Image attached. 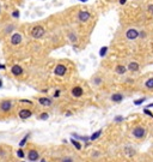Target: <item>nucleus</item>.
Listing matches in <instances>:
<instances>
[{
    "label": "nucleus",
    "instance_id": "obj_1",
    "mask_svg": "<svg viewBox=\"0 0 153 162\" xmlns=\"http://www.w3.org/2000/svg\"><path fill=\"white\" fill-rule=\"evenodd\" d=\"M13 108V102L11 100H2L0 101V112L1 113H10Z\"/></svg>",
    "mask_w": 153,
    "mask_h": 162
},
{
    "label": "nucleus",
    "instance_id": "obj_2",
    "mask_svg": "<svg viewBox=\"0 0 153 162\" xmlns=\"http://www.w3.org/2000/svg\"><path fill=\"white\" fill-rule=\"evenodd\" d=\"M30 34L33 38H41V37H43V36H44V34H46V29H44L42 25H36V27H33V28L31 29Z\"/></svg>",
    "mask_w": 153,
    "mask_h": 162
},
{
    "label": "nucleus",
    "instance_id": "obj_3",
    "mask_svg": "<svg viewBox=\"0 0 153 162\" xmlns=\"http://www.w3.org/2000/svg\"><path fill=\"white\" fill-rule=\"evenodd\" d=\"M22 40H23V37H22V35L19 32H13L11 35V37H10V43L12 46H18V45L22 43Z\"/></svg>",
    "mask_w": 153,
    "mask_h": 162
},
{
    "label": "nucleus",
    "instance_id": "obj_4",
    "mask_svg": "<svg viewBox=\"0 0 153 162\" xmlns=\"http://www.w3.org/2000/svg\"><path fill=\"white\" fill-rule=\"evenodd\" d=\"M27 157H28V160L30 162H36L40 160V153L36 149H30L27 153Z\"/></svg>",
    "mask_w": 153,
    "mask_h": 162
},
{
    "label": "nucleus",
    "instance_id": "obj_5",
    "mask_svg": "<svg viewBox=\"0 0 153 162\" xmlns=\"http://www.w3.org/2000/svg\"><path fill=\"white\" fill-rule=\"evenodd\" d=\"M10 151H11V148L7 149V147L0 145V160H7L10 157Z\"/></svg>",
    "mask_w": 153,
    "mask_h": 162
},
{
    "label": "nucleus",
    "instance_id": "obj_6",
    "mask_svg": "<svg viewBox=\"0 0 153 162\" xmlns=\"http://www.w3.org/2000/svg\"><path fill=\"white\" fill-rule=\"evenodd\" d=\"M31 115H32V112H31L30 109H28V108H22V109H19V112H18V117H19L21 119H23V120L29 119Z\"/></svg>",
    "mask_w": 153,
    "mask_h": 162
},
{
    "label": "nucleus",
    "instance_id": "obj_7",
    "mask_svg": "<svg viewBox=\"0 0 153 162\" xmlns=\"http://www.w3.org/2000/svg\"><path fill=\"white\" fill-rule=\"evenodd\" d=\"M66 72H67V67L62 64L56 65V66H55V68H54V73H55L56 76H59V77L65 76V74H66Z\"/></svg>",
    "mask_w": 153,
    "mask_h": 162
},
{
    "label": "nucleus",
    "instance_id": "obj_8",
    "mask_svg": "<svg viewBox=\"0 0 153 162\" xmlns=\"http://www.w3.org/2000/svg\"><path fill=\"white\" fill-rule=\"evenodd\" d=\"M145 133H146V131L144 127H141V126H138V127H135V129L133 130V132H132V134L135 137V138H138V139H140V138H142L144 136H145Z\"/></svg>",
    "mask_w": 153,
    "mask_h": 162
},
{
    "label": "nucleus",
    "instance_id": "obj_9",
    "mask_svg": "<svg viewBox=\"0 0 153 162\" xmlns=\"http://www.w3.org/2000/svg\"><path fill=\"white\" fill-rule=\"evenodd\" d=\"M90 17H91V15H90V12L89 11H84V10H81V11H79V13H78V19L80 21V22H88L89 19H90Z\"/></svg>",
    "mask_w": 153,
    "mask_h": 162
},
{
    "label": "nucleus",
    "instance_id": "obj_10",
    "mask_svg": "<svg viewBox=\"0 0 153 162\" xmlns=\"http://www.w3.org/2000/svg\"><path fill=\"white\" fill-rule=\"evenodd\" d=\"M139 35H140L139 31H138L136 29H134V28L128 29L127 32H126V37H127L128 40H135V38H138V36H139Z\"/></svg>",
    "mask_w": 153,
    "mask_h": 162
},
{
    "label": "nucleus",
    "instance_id": "obj_11",
    "mask_svg": "<svg viewBox=\"0 0 153 162\" xmlns=\"http://www.w3.org/2000/svg\"><path fill=\"white\" fill-rule=\"evenodd\" d=\"M23 67L21 66V65H13L12 67H11V73L13 74V76H16V77H18V76H22L23 74Z\"/></svg>",
    "mask_w": 153,
    "mask_h": 162
},
{
    "label": "nucleus",
    "instance_id": "obj_12",
    "mask_svg": "<svg viewBox=\"0 0 153 162\" xmlns=\"http://www.w3.org/2000/svg\"><path fill=\"white\" fill-rule=\"evenodd\" d=\"M38 102H40V104H42V106H44V107H49V106H52V103H53L52 98H49V97H40V98H38Z\"/></svg>",
    "mask_w": 153,
    "mask_h": 162
},
{
    "label": "nucleus",
    "instance_id": "obj_13",
    "mask_svg": "<svg viewBox=\"0 0 153 162\" xmlns=\"http://www.w3.org/2000/svg\"><path fill=\"white\" fill-rule=\"evenodd\" d=\"M83 94H84V90H83L81 87H74L72 89V95L74 97H81Z\"/></svg>",
    "mask_w": 153,
    "mask_h": 162
},
{
    "label": "nucleus",
    "instance_id": "obj_14",
    "mask_svg": "<svg viewBox=\"0 0 153 162\" xmlns=\"http://www.w3.org/2000/svg\"><path fill=\"white\" fill-rule=\"evenodd\" d=\"M128 70H129V71H133V72L138 71V70H139V64H138V63H135V61L129 63V65H128Z\"/></svg>",
    "mask_w": 153,
    "mask_h": 162
},
{
    "label": "nucleus",
    "instance_id": "obj_15",
    "mask_svg": "<svg viewBox=\"0 0 153 162\" xmlns=\"http://www.w3.org/2000/svg\"><path fill=\"white\" fill-rule=\"evenodd\" d=\"M122 100H123L122 94H113L111 95V101H114V102H121Z\"/></svg>",
    "mask_w": 153,
    "mask_h": 162
},
{
    "label": "nucleus",
    "instance_id": "obj_16",
    "mask_svg": "<svg viewBox=\"0 0 153 162\" xmlns=\"http://www.w3.org/2000/svg\"><path fill=\"white\" fill-rule=\"evenodd\" d=\"M115 71H116V73H119V74H123V73H126L127 68H126L124 66H122V65H117L116 68H115Z\"/></svg>",
    "mask_w": 153,
    "mask_h": 162
},
{
    "label": "nucleus",
    "instance_id": "obj_17",
    "mask_svg": "<svg viewBox=\"0 0 153 162\" xmlns=\"http://www.w3.org/2000/svg\"><path fill=\"white\" fill-rule=\"evenodd\" d=\"M145 87H146L147 89H153V78H150V79L146 81Z\"/></svg>",
    "mask_w": 153,
    "mask_h": 162
},
{
    "label": "nucleus",
    "instance_id": "obj_18",
    "mask_svg": "<svg viewBox=\"0 0 153 162\" xmlns=\"http://www.w3.org/2000/svg\"><path fill=\"white\" fill-rule=\"evenodd\" d=\"M102 134V130H99V131H97V132H94L93 134L91 136V141H94V139H97L99 136Z\"/></svg>",
    "mask_w": 153,
    "mask_h": 162
},
{
    "label": "nucleus",
    "instance_id": "obj_19",
    "mask_svg": "<svg viewBox=\"0 0 153 162\" xmlns=\"http://www.w3.org/2000/svg\"><path fill=\"white\" fill-rule=\"evenodd\" d=\"M107 51H108V47H102L100 51H99V55L100 57H104L107 54Z\"/></svg>",
    "mask_w": 153,
    "mask_h": 162
},
{
    "label": "nucleus",
    "instance_id": "obj_20",
    "mask_svg": "<svg viewBox=\"0 0 153 162\" xmlns=\"http://www.w3.org/2000/svg\"><path fill=\"white\" fill-rule=\"evenodd\" d=\"M28 138H29V134H28V136H25V137H24V138H23V139L21 141V143H19V147H21V148H23V147L25 145V143H27Z\"/></svg>",
    "mask_w": 153,
    "mask_h": 162
},
{
    "label": "nucleus",
    "instance_id": "obj_21",
    "mask_svg": "<svg viewBox=\"0 0 153 162\" xmlns=\"http://www.w3.org/2000/svg\"><path fill=\"white\" fill-rule=\"evenodd\" d=\"M49 118V114L48 113H42L40 117H38V119H41V120H47Z\"/></svg>",
    "mask_w": 153,
    "mask_h": 162
},
{
    "label": "nucleus",
    "instance_id": "obj_22",
    "mask_svg": "<svg viewBox=\"0 0 153 162\" xmlns=\"http://www.w3.org/2000/svg\"><path fill=\"white\" fill-rule=\"evenodd\" d=\"M68 37H69V40H71L72 42H77V36H74V34H73V32H69Z\"/></svg>",
    "mask_w": 153,
    "mask_h": 162
},
{
    "label": "nucleus",
    "instance_id": "obj_23",
    "mask_svg": "<svg viewBox=\"0 0 153 162\" xmlns=\"http://www.w3.org/2000/svg\"><path fill=\"white\" fill-rule=\"evenodd\" d=\"M17 156H18V157H21V159H23V157L25 156V154H24L23 149H19V150L17 151Z\"/></svg>",
    "mask_w": 153,
    "mask_h": 162
},
{
    "label": "nucleus",
    "instance_id": "obj_24",
    "mask_svg": "<svg viewBox=\"0 0 153 162\" xmlns=\"http://www.w3.org/2000/svg\"><path fill=\"white\" fill-rule=\"evenodd\" d=\"M61 162H74V160H73V157H71V156H66V157L62 159Z\"/></svg>",
    "mask_w": 153,
    "mask_h": 162
},
{
    "label": "nucleus",
    "instance_id": "obj_25",
    "mask_svg": "<svg viewBox=\"0 0 153 162\" xmlns=\"http://www.w3.org/2000/svg\"><path fill=\"white\" fill-rule=\"evenodd\" d=\"M12 17H13V18H18V17H19V11H18V10H14V11L12 12Z\"/></svg>",
    "mask_w": 153,
    "mask_h": 162
},
{
    "label": "nucleus",
    "instance_id": "obj_26",
    "mask_svg": "<svg viewBox=\"0 0 153 162\" xmlns=\"http://www.w3.org/2000/svg\"><path fill=\"white\" fill-rule=\"evenodd\" d=\"M72 143L74 144V147H75V148L78 149V150H79V149H81V145H80V144H79L78 142H75V141H72Z\"/></svg>",
    "mask_w": 153,
    "mask_h": 162
},
{
    "label": "nucleus",
    "instance_id": "obj_27",
    "mask_svg": "<svg viewBox=\"0 0 153 162\" xmlns=\"http://www.w3.org/2000/svg\"><path fill=\"white\" fill-rule=\"evenodd\" d=\"M144 101H145V97H144V98H139V100H136V101H135L134 103H135V104L138 106V104H141V103H142Z\"/></svg>",
    "mask_w": 153,
    "mask_h": 162
},
{
    "label": "nucleus",
    "instance_id": "obj_28",
    "mask_svg": "<svg viewBox=\"0 0 153 162\" xmlns=\"http://www.w3.org/2000/svg\"><path fill=\"white\" fill-rule=\"evenodd\" d=\"M147 10H148V12H150V13H152L153 15V4H151V5L147 7Z\"/></svg>",
    "mask_w": 153,
    "mask_h": 162
},
{
    "label": "nucleus",
    "instance_id": "obj_29",
    "mask_svg": "<svg viewBox=\"0 0 153 162\" xmlns=\"http://www.w3.org/2000/svg\"><path fill=\"white\" fill-rule=\"evenodd\" d=\"M59 95H60V90H56L54 93V97H59Z\"/></svg>",
    "mask_w": 153,
    "mask_h": 162
},
{
    "label": "nucleus",
    "instance_id": "obj_30",
    "mask_svg": "<svg viewBox=\"0 0 153 162\" xmlns=\"http://www.w3.org/2000/svg\"><path fill=\"white\" fill-rule=\"evenodd\" d=\"M145 113H146V114H148L150 117H152V113H151L150 111H147V109H145Z\"/></svg>",
    "mask_w": 153,
    "mask_h": 162
},
{
    "label": "nucleus",
    "instance_id": "obj_31",
    "mask_svg": "<svg viewBox=\"0 0 153 162\" xmlns=\"http://www.w3.org/2000/svg\"><path fill=\"white\" fill-rule=\"evenodd\" d=\"M115 120H116V121H121V120H122V117H117Z\"/></svg>",
    "mask_w": 153,
    "mask_h": 162
},
{
    "label": "nucleus",
    "instance_id": "obj_32",
    "mask_svg": "<svg viewBox=\"0 0 153 162\" xmlns=\"http://www.w3.org/2000/svg\"><path fill=\"white\" fill-rule=\"evenodd\" d=\"M126 1H127V0H120V4L123 5V4H126Z\"/></svg>",
    "mask_w": 153,
    "mask_h": 162
},
{
    "label": "nucleus",
    "instance_id": "obj_33",
    "mask_svg": "<svg viewBox=\"0 0 153 162\" xmlns=\"http://www.w3.org/2000/svg\"><path fill=\"white\" fill-rule=\"evenodd\" d=\"M1 87H2V81L0 79V88H1Z\"/></svg>",
    "mask_w": 153,
    "mask_h": 162
},
{
    "label": "nucleus",
    "instance_id": "obj_34",
    "mask_svg": "<svg viewBox=\"0 0 153 162\" xmlns=\"http://www.w3.org/2000/svg\"><path fill=\"white\" fill-rule=\"evenodd\" d=\"M79 1H83V2H86L88 0H79Z\"/></svg>",
    "mask_w": 153,
    "mask_h": 162
},
{
    "label": "nucleus",
    "instance_id": "obj_35",
    "mask_svg": "<svg viewBox=\"0 0 153 162\" xmlns=\"http://www.w3.org/2000/svg\"><path fill=\"white\" fill-rule=\"evenodd\" d=\"M153 106V103H151V104H148V107H152Z\"/></svg>",
    "mask_w": 153,
    "mask_h": 162
},
{
    "label": "nucleus",
    "instance_id": "obj_36",
    "mask_svg": "<svg viewBox=\"0 0 153 162\" xmlns=\"http://www.w3.org/2000/svg\"><path fill=\"white\" fill-rule=\"evenodd\" d=\"M0 13H1V6H0Z\"/></svg>",
    "mask_w": 153,
    "mask_h": 162
}]
</instances>
